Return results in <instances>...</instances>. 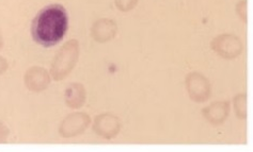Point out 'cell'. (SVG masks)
Listing matches in <instances>:
<instances>
[{
    "instance_id": "6da1fadb",
    "label": "cell",
    "mask_w": 253,
    "mask_h": 152,
    "mask_svg": "<svg viewBox=\"0 0 253 152\" xmlns=\"http://www.w3.org/2000/svg\"><path fill=\"white\" fill-rule=\"evenodd\" d=\"M69 26V16L61 4H50L38 13L31 25V35L35 41L51 47L63 38Z\"/></svg>"
},
{
    "instance_id": "7a4b0ae2",
    "label": "cell",
    "mask_w": 253,
    "mask_h": 152,
    "mask_svg": "<svg viewBox=\"0 0 253 152\" xmlns=\"http://www.w3.org/2000/svg\"><path fill=\"white\" fill-rule=\"evenodd\" d=\"M79 57V44L76 39H71L58 51L51 65V77L55 80H62L75 67Z\"/></svg>"
},
{
    "instance_id": "3957f363",
    "label": "cell",
    "mask_w": 253,
    "mask_h": 152,
    "mask_svg": "<svg viewBox=\"0 0 253 152\" xmlns=\"http://www.w3.org/2000/svg\"><path fill=\"white\" fill-rule=\"evenodd\" d=\"M90 122V117L84 113L71 114L62 122L59 132L65 138L74 137L83 133L88 128Z\"/></svg>"
},
{
    "instance_id": "277c9868",
    "label": "cell",
    "mask_w": 253,
    "mask_h": 152,
    "mask_svg": "<svg viewBox=\"0 0 253 152\" xmlns=\"http://www.w3.org/2000/svg\"><path fill=\"white\" fill-rule=\"evenodd\" d=\"M211 47L218 55L224 58H234L242 52L243 45L241 39L232 34L217 36L211 42Z\"/></svg>"
},
{
    "instance_id": "5b68a950",
    "label": "cell",
    "mask_w": 253,
    "mask_h": 152,
    "mask_svg": "<svg viewBox=\"0 0 253 152\" xmlns=\"http://www.w3.org/2000/svg\"><path fill=\"white\" fill-rule=\"evenodd\" d=\"M50 83V77L45 68L40 66H33L25 74V84L32 91H41Z\"/></svg>"
},
{
    "instance_id": "8992f818",
    "label": "cell",
    "mask_w": 253,
    "mask_h": 152,
    "mask_svg": "<svg viewBox=\"0 0 253 152\" xmlns=\"http://www.w3.org/2000/svg\"><path fill=\"white\" fill-rule=\"evenodd\" d=\"M187 90L190 97L199 102L205 101L210 96L209 81L197 72H192L187 77Z\"/></svg>"
},
{
    "instance_id": "52a82bcc",
    "label": "cell",
    "mask_w": 253,
    "mask_h": 152,
    "mask_svg": "<svg viewBox=\"0 0 253 152\" xmlns=\"http://www.w3.org/2000/svg\"><path fill=\"white\" fill-rule=\"evenodd\" d=\"M93 130L96 134L105 138H113L120 131L119 120L111 114H102L95 118Z\"/></svg>"
},
{
    "instance_id": "ba28073f",
    "label": "cell",
    "mask_w": 253,
    "mask_h": 152,
    "mask_svg": "<svg viewBox=\"0 0 253 152\" xmlns=\"http://www.w3.org/2000/svg\"><path fill=\"white\" fill-rule=\"evenodd\" d=\"M117 32V25L111 19H98L92 27V36L99 43H105L115 37Z\"/></svg>"
},
{
    "instance_id": "9c48e42d",
    "label": "cell",
    "mask_w": 253,
    "mask_h": 152,
    "mask_svg": "<svg viewBox=\"0 0 253 152\" xmlns=\"http://www.w3.org/2000/svg\"><path fill=\"white\" fill-rule=\"evenodd\" d=\"M65 103L72 109L82 108L85 101V90L81 83H71L68 85L65 91Z\"/></svg>"
},
{
    "instance_id": "30bf717a",
    "label": "cell",
    "mask_w": 253,
    "mask_h": 152,
    "mask_svg": "<svg viewBox=\"0 0 253 152\" xmlns=\"http://www.w3.org/2000/svg\"><path fill=\"white\" fill-rule=\"evenodd\" d=\"M228 111L229 105L225 102H216L215 104H211L209 108L203 110L205 117L208 118L211 122L214 123L222 122L226 115H228Z\"/></svg>"
},
{
    "instance_id": "8fae6325",
    "label": "cell",
    "mask_w": 253,
    "mask_h": 152,
    "mask_svg": "<svg viewBox=\"0 0 253 152\" xmlns=\"http://www.w3.org/2000/svg\"><path fill=\"white\" fill-rule=\"evenodd\" d=\"M137 0H116V4L121 11H129L135 6Z\"/></svg>"
},
{
    "instance_id": "7c38bea8",
    "label": "cell",
    "mask_w": 253,
    "mask_h": 152,
    "mask_svg": "<svg viewBox=\"0 0 253 152\" xmlns=\"http://www.w3.org/2000/svg\"><path fill=\"white\" fill-rule=\"evenodd\" d=\"M10 131L5 124L0 122V144H3L8 141Z\"/></svg>"
},
{
    "instance_id": "4fadbf2b",
    "label": "cell",
    "mask_w": 253,
    "mask_h": 152,
    "mask_svg": "<svg viewBox=\"0 0 253 152\" xmlns=\"http://www.w3.org/2000/svg\"><path fill=\"white\" fill-rule=\"evenodd\" d=\"M8 67H9L8 62H6V60L3 57L0 56V75H2L3 72H5Z\"/></svg>"
},
{
    "instance_id": "5bb4252c",
    "label": "cell",
    "mask_w": 253,
    "mask_h": 152,
    "mask_svg": "<svg viewBox=\"0 0 253 152\" xmlns=\"http://www.w3.org/2000/svg\"><path fill=\"white\" fill-rule=\"evenodd\" d=\"M2 46H3V38H2L1 33H0V49L2 48Z\"/></svg>"
}]
</instances>
